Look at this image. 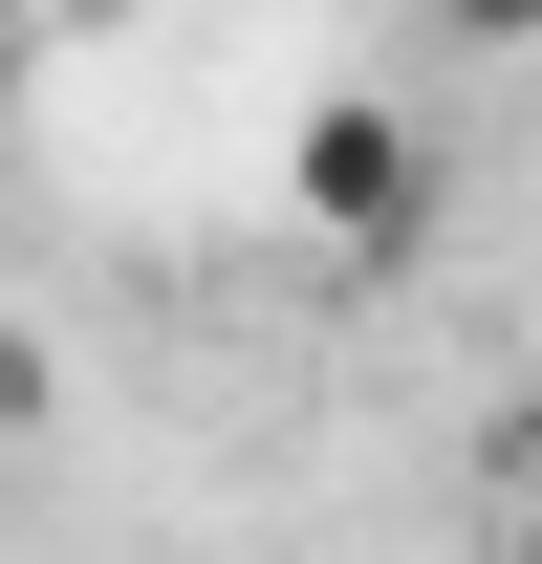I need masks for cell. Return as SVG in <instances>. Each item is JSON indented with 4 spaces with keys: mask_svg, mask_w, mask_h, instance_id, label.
Here are the masks:
<instances>
[{
    "mask_svg": "<svg viewBox=\"0 0 542 564\" xmlns=\"http://www.w3.org/2000/svg\"><path fill=\"white\" fill-rule=\"evenodd\" d=\"M282 217H304L326 261H412V239H434V131H412L391 87H326L304 152H282Z\"/></svg>",
    "mask_w": 542,
    "mask_h": 564,
    "instance_id": "6da1fadb",
    "label": "cell"
},
{
    "mask_svg": "<svg viewBox=\"0 0 542 564\" xmlns=\"http://www.w3.org/2000/svg\"><path fill=\"white\" fill-rule=\"evenodd\" d=\"M499 564H542V456H521V499H499Z\"/></svg>",
    "mask_w": 542,
    "mask_h": 564,
    "instance_id": "3957f363",
    "label": "cell"
},
{
    "mask_svg": "<svg viewBox=\"0 0 542 564\" xmlns=\"http://www.w3.org/2000/svg\"><path fill=\"white\" fill-rule=\"evenodd\" d=\"M434 22H456V44H542V0H434Z\"/></svg>",
    "mask_w": 542,
    "mask_h": 564,
    "instance_id": "7a4b0ae2",
    "label": "cell"
}]
</instances>
